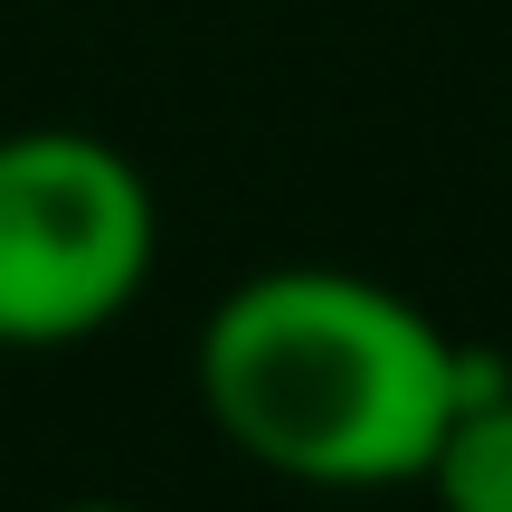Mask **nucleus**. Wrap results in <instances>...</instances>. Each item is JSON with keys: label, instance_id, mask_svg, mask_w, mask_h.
I'll list each match as a JSON object with an SVG mask.
<instances>
[{"label": "nucleus", "instance_id": "1", "mask_svg": "<svg viewBox=\"0 0 512 512\" xmlns=\"http://www.w3.org/2000/svg\"><path fill=\"white\" fill-rule=\"evenodd\" d=\"M465 342L351 266H266L200 332V399L247 465L313 494L418 484L456 418Z\"/></svg>", "mask_w": 512, "mask_h": 512}, {"label": "nucleus", "instance_id": "2", "mask_svg": "<svg viewBox=\"0 0 512 512\" xmlns=\"http://www.w3.org/2000/svg\"><path fill=\"white\" fill-rule=\"evenodd\" d=\"M152 256V181L105 133H0V351H67L105 332L152 285Z\"/></svg>", "mask_w": 512, "mask_h": 512}, {"label": "nucleus", "instance_id": "3", "mask_svg": "<svg viewBox=\"0 0 512 512\" xmlns=\"http://www.w3.org/2000/svg\"><path fill=\"white\" fill-rule=\"evenodd\" d=\"M418 484L437 494V512H512V361L465 342L456 418H446V437H437Z\"/></svg>", "mask_w": 512, "mask_h": 512}, {"label": "nucleus", "instance_id": "4", "mask_svg": "<svg viewBox=\"0 0 512 512\" xmlns=\"http://www.w3.org/2000/svg\"><path fill=\"white\" fill-rule=\"evenodd\" d=\"M57 512H133V503H57Z\"/></svg>", "mask_w": 512, "mask_h": 512}]
</instances>
